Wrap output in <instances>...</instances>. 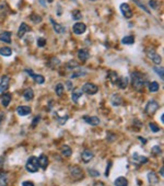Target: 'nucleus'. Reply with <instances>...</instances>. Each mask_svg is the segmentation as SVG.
<instances>
[{
	"label": "nucleus",
	"instance_id": "obj_27",
	"mask_svg": "<svg viewBox=\"0 0 164 186\" xmlns=\"http://www.w3.org/2000/svg\"><path fill=\"white\" fill-rule=\"evenodd\" d=\"M114 184H115V186H128V181H127L126 177L119 176L115 180Z\"/></svg>",
	"mask_w": 164,
	"mask_h": 186
},
{
	"label": "nucleus",
	"instance_id": "obj_14",
	"mask_svg": "<svg viewBox=\"0 0 164 186\" xmlns=\"http://www.w3.org/2000/svg\"><path fill=\"white\" fill-rule=\"evenodd\" d=\"M77 55H78V58H79L82 62L86 61L89 58H90V53H89V51L86 48H81V49H79Z\"/></svg>",
	"mask_w": 164,
	"mask_h": 186
},
{
	"label": "nucleus",
	"instance_id": "obj_4",
	"mask_svg": "<svg viewBox=\"0 0 164 186\" xmlns=\"http://www.w3.org/2000/svg\"><path fill=\"white\" fill-rule=\"evenodd\" d=\"M69 171H70V175L72 176L73 180L79 181V180H81V179H83V170H82L80 167H78V165L70 167Z\"/></svg>",
	"mask_w": 164,
	"mask_h": 186
},
{
	"label": "nucleus",
	"instance_id": "obj_28",
	"mask_svg": "<svg viewBox=\"0 0 164 186\" xmlns=\"http://www.w3.org/2000/svg\"><path fill=\"white\" fill-rule=\"evenodd\" d=\"M8 182H9L8 174L0 172V186H8Z\"/></svg>",
	"mask_w": 164,
	"mask_h": 186
},
{
	"label": "nucleus",
	"instance_id": "obj_49",
	"mask_svg": "<svg viewBox=\"0 0 164 186\" xmlns=\"http://www.w3.org/2000/svg\"><path fill=\"white\" fill-rule=\"evenodd\" d=\"M93 186H105L104 183H102V182H95L94 184H93Z\"/></svg>",
	"mask_w": 164,
	"mask_h": 186
},
{
	"label": "nucleus",
	"instance_id": "obj_21",
	"mask_svg": "<svg viewBox=\"0 0 164 186\" xmlns=\"http://www.w3.org/2000/svg\"><path fill=\"white\" fill-rule=\"evenodd\" d=\"M38 160V164L43 170H46V167H48V158L46 157V154H41Z\"/></svg>",
	"mask_w": 164,
	"mask_h": 186
},
{
	"label": "nucleus",
	"instance_id": "obj_36",
	"mask_svg": "<svg viewBox=\"0 0 164 186\" xmlns=\"http://www.w3.org/2000/svg\"><path fill=\"white\" fill-rule=\"evenodd\" d=\"M31 20L33 21L34 23H41L42 22V16H38V14H36V13H33V14H31Z\"/></svg>",
	"mask_w": 164,
	"mask_h": 186
},
{
	"label": "nucleus",
	"instance_id": "obj_3",
	"mask_svg": "<svg viewBox=\"0 0 164 186\" xmlns=\"http://www.w3.org/2000/svg\"><path fill=\"white\" fill-rule=\"evenodd\" d=\"M145 54H147V56L149 57V59L153 61L155 65H160L162 62V57L154 51V49L147 48V49H145Z\"/></svg>",
	"mask_w": 164,
	"mask_h": 186
},
{
	"label": "nucleus",
	"instance_id": "obj_52",
	"mask_svg": "<svg viewBox=\"0 0 164 186\" xmlns=\"http://www.w3.org/2000/svg\"><path fill=\"white\" fill-rule=\"evenodd\" d=\"M2 121H3V114H0V124L2 123Z\"/></svg>",
	"mask_w": 164,
	"mask_h": 186
},
{
	"label": "nucleus",
	"instance_id": "obj_13",
	"mask_svg": "<svg viewBox=\"0 0 164 186\" xmlns=\"http://www.w3.org/2000/svg\"><path fill=\"white\" fill-rule=\"evenodd\" d=\"M93 157H94V154H93V152L90 150H83L81 153V160L83 163H89L90 161L93 159Z\"/></svg>",
	"mask_w": 164,
	"mask_h": 186
},
{
	"label": "nucleus",
	"instance_id": "obj_23",
	"mask_svg": "<svg viewBox=\"0 0 164 186\" xmlns=\"http://www.w3.org/2000/svg\"><path fill=\"white\" fill-rule=\"evenodd\" d=\"M106 77L108 78V80H110L112 83L116 84V82H117V80H118L119 76H118V74H117L116 71L110 70V71H107V76H106Z\"/></svg>",
	"mask_w": 164,
	"mask_h": 186
},
{
	"label": "nucleus",
	"instance_id": "obj_50",
	"mask_svg": "<svg viewBox=\"0 0 164 186\" xmlns=\"http://www.w3.org/2000/svg\"><path fill=\"white\" fill-rule=\"evenodd\" d=\"M139 140L141 141V142H143V144H147V140H145V139H143L142 137H139Z\"/></svg>",
	"mask_w": 164,
	"mask_h": 186
},
{
	"label": "nucleus",
	"instance_id": "obj_48",
	"mask_svg": "<svg viewBox=\"0 0 164 186\" xmlns=\"http://www.w3.org/2000/svg\"><path fill=\"white\" fill-rule=\"evenodd\" d=\"M22 186H35V185L32 182H30V181H25V182L22 183Z\"/></svg>",
	"mask_w": 164,
	"mask_h": 186
},
{
	"label": "nucleus",
	"instance_id": "obj_17",
	"mask_svg": "<svg viewBox=\"0 0 164 186\" xmlns=\"http://www.w3.org/2000/svg\"><path fill=\"white\" fill-rule=\"evenodd\" d=\"M32 112V109L30 106H25V105H22V106H19L18 109H16V113L19 114L20 116H26V115H30Z\"/></svg>",
	"mask_w": 164,
	"mask_h": 186
},
{
	"label": "nucleus",
	"instance_id": "obj_9",
	"mask_svg": "<svg viewBox=\"0 0 164 186\" xmlns=\"http://www.w3.org/2000/svg\"><path fill=\"white\" fill-rule=\"evenodd\" d=\"M73 30V33L76 34V35H81L83 33L86 31V25H85L84 23L82 22H77L72 28Z\"/></svg>",
	"mask_w": 164,
	"mask_h": 186
},
{
	"label": "nucleus",
	"instance_id": "obj_54",
	"mask_svg": "<svg viewBox=\"0 0 164 186\" xmlns=\"http://www.w3.org/2000/svg\"><path fill=\"white\" fill-rule=\"evenodd\" d=\"M160 173H161V176H163V167H161V172Z\"/></svg>",
	"mask_w": 164,
	"mask_h": 186
},
{
	"label": "nucleus",
	"instance_id": "obj_37",
	"mask_svg": "<svg viewBox=\"0 0 164 186\" xmlns=\"http://www.w3.org/2000/svg\"><path fill=\"white\" fill-rule=\"evenodd\" d=\"M149 127L151 129V132H159L161 130V128H160L157 124H154V123H149Z\"/></svg>",
	"mask_w": 164,
	"mask_h": 186
},
{
	"label": "nucleus",
	"instance_id": "obj_6",
	"mask_svg": "<svg viewBox=\"0 0 164 186\" xmlns=\"http://www.w3.org/2000/svg\"><path fill=\"white\" fill-rule=\"evenodd\" d=\"M159 107H160V104L154 100H151V101H149L147 106H145V113L148 115H153L159 109Z\"/></svg>",
	"mask_w": 164,
	"mask_h": 186
},
{
	"label": "nucleus",
	"instance_id": "obj_31",
	"mask_svg": "<svg viewBox=\"0 0 164 186\" xmlns=\"http://www.w3.org/2000/svg\"><path fill=\"white\" fill-rule=\"evenodd\" d=\"M61 153L63 155H66V157H70L71 153H72V150H71V148L69 146H67V144H63V147H61Z\"/></svg>",
	"mask_w": 164,
	"mask_h": 186
},
{
	"label": "nucleus",
	"instance_id": "obj_46",
	"mask_svg": "<svg viewBox=\"0 0 164 186\" xmlns=\"http://www.w3.org/2000/svg\"><path fill=\"white\" fill-rule=\"evenodd\" d=\"M110 167H112V162H110V161H108V165L106 167V170H105V176H108V175H110Z\"/></svg>",
	"mask_w": 164,
	"mask_h": 186
},
{
	"label": "nucleus",
	"instance_id": "obj_7",
	"mask_svg": "<svg viewBox=\"0 0 164 186\" xmlns=\"http://www.w3.org/2000/svg\"><path fill=\"white\" fill-rule=\"evenodd\" d=\"M120 11L123 13V16L126 18V19H130L133 16V10L130 8V6L128 3H122L120 4Z\"/></svg>",
	"mask_w": 164,
	"mask_h": 186
},
{
	"label": "nucleus",
	"instance_id": "obj_16",
	"mask_svg": "<svg viewBox=\"0 0 164 186\" xmlns=\"http://www.w3.org/2000/svg\"><path fill=\"white\" fill-rule=\"evenodd\" d=\"M133 160L135 163L137 164H145V163H148V161L149 159L147 157H143V155H140V154L138 153H135L133 154Z\"/></svg>",
	"mask_w": 164,
	"mask_h": 186
},
{
	"label": "nucleus",
	"instance_id": "obj_32",
	"mask_svg": "<svg viewBox=\"0 0 164 186\" xmlns=\"http://www.w3.org/2000/svg\"><path fill=\"white\" fill-rule=\"evenodd\" d=\"M55 91H56V94L58 96H63V92H65V86L63 83H58L55 88Z\"/></svg>",
	"mask_w": 164,
	"mask_h": 186
},
{
	"label": "nucleus",
	"instance_id": "obj_25",
	"mask_svg": "<svg viewBox=\"0 0 164 186\" xmlns=\"http://www.w3.org/2000/svg\"><path fill=\"white\" fill-rule=\"evenodd\" d=\"M23 97L26 101H32V100L34 99V91L32 90L31 88L25 89V90L23 91Z\"/></svg>",
	"mask_w": 164,
	"mask_h": 186
},
{
	"label": "nucleus",
	"instance_id": "obj_12",
	"mask_svg": "<svg viewBox=\"0 0 164 186\" xmlns=\"http://www.w3.org/2000/svg\"><path fill=\"white\" fill-rule=\"evenodd\" d=\"M31 31V28L26 24V23H21V25H20V28H19V30H18V37L19 39H22L23 36L25 35L26 33L28 32H30Z\"/></svg>",
	"mask_w": 164,
	"mask_h": 186
},
{
	"label": "nucleus",
	"instance_id": "obj_1",
	"mask_svg": "<svg viewBox=\"0 0 164 186\" xmlns=\"http://www.w3.org/2000/svg\"><path fill=\"white\" fill-rule=\"evenodd\" d=\"M145 74H141L140 71H133L131 72V86L135 90L142 91L145 86Z\"/></svg>",
	"mask_w": 164,
	"mask_h": 186
},
{
	"label": "nucleus",
	"instance_id": "obj_45",
	"mask_svg": "<svg viewBox=\"0 0 164 186\" xmlns=\"http://www.w3.org/2000/svg\"><path fill=\"white\" fill-rule=\"evenodd\" d=\"M68 118H69V116L68 115H66L65 117H58V122H59L60 125H63V124H66L67 119Z\"/></svg>",
	"mask_w": 164,
	"mask_h": 186
},
{
	"label": "nucleus",
	"instance_id": "obj_20",
	"mask_svg": "<svg viewBox=\"0 0 164 186\" xmlns=\"http://www.w3.org/2000/svg\"><path fill=\"white\" fill-rule=\"evenodd\" d=\"M110 102H112V104H113L114 106H119L123 104V97L120 95H118L117 93H115V94H113L112 95V97H110Z\"/></svg>",
	"mask_w": 164,
	"mask_h": 186
},
{
	"label": "nucleus",
	"instance_id": "obj_19",
	"mask_svg": "<svg viewBox=\"0 0 164 186\" xmlns=\"http://www.w3.org/2000/svg\"><path fill=\"white\" fill-rule=\"evenodd\" d=\"M51 24H53V28H54L56 33H58V34H63V33L66 32V29H65L61 24H59V23H57L56 21H54L53 18H51Z\"/></svg>",
	"mask_w": 164,
	"mask_h": 186
},
{
	"label": "nucleus",
	"instance_id": "obj_30",
	"mask_svg": "<svg viewBox=\"0 0 164 186\" xmlns=\"http://www.w3.org/2000/svg\"><path fill=\"white\" fill-rule=\"evenodd\" d=\"M122 43L125 44V45H133V43H135V37H133V35L125 36V37H123V39H122Z\"/></svg>",
	"mask_w": 164,
	"mask_h": 186
},
{
	"label": "nucleus",
	"instance_id": "obj_18",
	"mask_svg": "<svg viewBox=\"0 0 164 186\" xmlns=\"http://www.w3.org/2000/svg\"><path fill=\"white\" fill-rule=\"evenodd\" d=\"M11 32L9 31H3V32L0 33V42L7 43V44H10L11 43Z\"/></svg>",
	"mask_w": 164,
	"mask_h": 186
},
{
	"label": "nucleus",
	"instance_id": "obj_39",
	"mask_svg": "<svg viewBox=\"0 0 164 186\" xmlns=\"http://www.w3.org/2000/svg\"><path fill=\"white\" fill-rule=\"evenodd\" d=\"M149 7H151L152 9H158L159 2L157 0H149Z\"/></svg>",
	"mask_w": 164,
	"mask_h": 186
},
{
	"label": "nucleus",
	"instance_id": "obj_55",
	"mask_svg": "<svg viewBox=\"0 0 164 186\" xmlns=\"http://www.w3.org/2000/svg\"><path fill=\"white\" fill-rule=\"evenodd\" d=\"M90 1H96V0H90Z\"/></svg>",
	"mask_w": 164,
	"mask_h": 186
},
{
	"label": "nucleus",
	"instance_id": "obj_2",
	"mask_svg": "<svg viewBox=\"0 0 164 186\" xmlns=\"http://www.w3.org/2000/svg\"><path fill=\"white\" fill-rule=\"evenodd\" d=\"M25 169L30 173H36L40 169V164H38V160L36 157H30L26 161Z\"/></svg>",
	"mask_w": 164,
	"mask_h": 186
},
{
	"label": "nucleus",
	"instance_id": "obj_41",
	"mask_svg": "<svg viewBox=\"0 0 164 186\" xmlns=\"http://www.w3.org/2000/svg\"><path fill=\"white\" fill-rule=\"evenodd\" d=\"M133 1H135V2H136L137 4H138V7H139V8H141V9L143 10V11H145V12H147V13H150V11H149V9H148V8H145V4H143V3H142V2H140L139 0H133Z\"/></svg>",
	"mask_w": 164,
	"mask_h": 186
},
{
	"label": "nucleus",
	"instance_id": "obj_42",
	"mask_svg": "<svg viewBox=\"0 0 164 186\" xmlns=\"http://www.w3.org/2000/svg\"><path fill=\"white\" fill-rule=\"evenodd\" d=\"M154 71L157 74H159V77L161 78L162 80H163V68H159V67H154Z\"/></svg>",
	"mask_w": 164,
	"mask_h": 186
},
{
	"label": "nucleus",
	"instance_id": "obj_10",
	"mask_svg": "<svg viewBox=\"0 0 164 186\" xmlns=\"http://www.w3.org/2000/svg\"><path fill=\"white\" fill-rule=\"evenodd\" d=\"M9 87H10V77L4 74L2 77V79H1V81H0V92L1 93L6 92L9 89Z\"/></svg>",
	"mask_w": 164,
	"mask_h": 186
},
{
	"label": "nucleus",
	"instance_id": "obj_26",
	"mask_svg": "<svg viewBox=\"0 0 164 186\" xmlns=\"http://www.w3.org/2000/svg\"><path fill=\"white\" fill-rule=\"evenodd\" d=\"M116 84L118 86L119 89L124 90V89H126L127 88V84H128V79L125 78V77H119L118 78V80H117Z\"/></svg>",
	"mask_w": 164,
	"mask_h": 186
},
{
	"label": "nucleus",
	"instance_id": "obj_35",
	"mask_svg": "<svg viewBox=\"0 0 164 186\" xmlns=\"http://www.w3.org/2000/svg\"><path fill=\"white\" fill-rule=\"evenodd\" d=\"M85 74H86V71L78 70V71H76V72H73V74L70 76V78H71V79H75V78H78V77H83Z\"/></svg>",
	"mask_w": 164,
	"mask_h": 186
},
{
	"label": "nucleus",
	"instance_id": "obj_29",
	"mask_svg": "<svg viewBox=\"0 0 164 186\" xmlns=\"http://www.w3.org/2000/svg\"><path fill=\"white\" fill-rule=\"evenodd\" d=\"M0 55L4 57H9L12 55V49L10 47H0Z\"/></svg>",
	"mask_w": 164,
	"mask_h": 186
},
{
	"label": "nucleus",
	"instance_id": "obj_40",
	"mask_svg": "<svg viewBox=\"0 0 164 186\" xmlns=\"http://www.w3.org/2000/svg\"><path fill=\"white\" fill-rule=\"evenodd\" d=\"M151 151L155 154V155H160V154L162 153V150H161V148H160V146H154V147L152 148Z\"/></svg>",
	"mask_w": 164,
	"mask_h": 186
},
{
	"label": "nucleus",
	"instance_id": "obj_5",
	"mask_svg": "<svg viewBox=\"0 0 164 186\" xmlns=\"http://www.w3.org/2000/svg\"><path fill=\"white\" fill-rule=\"evenodd\" d=\"M81 90L83 93H86L89 95H93V94H95L98 91V87L96 84L92 83V82H86V83L83 84Z\"/></svg>",
	"mask_w": 164,
	"mask_h": 186
},
{
	"label": "nucleus",
	"instance_id": "obj_38",
	"mask_svg": "<svg viewBox=\"0 0 164 186\" xmlns=\"http://www.w3.org/2000/svg\"><path fill=\"white\" fill-rule=\"evenodd\" d=\"M78 67H79V64L76 62L75 60H71L67 64V68H68V69H76V68H78Z\"/></svg>",
	"mask_w": 164,
	"mask_h": 186
},
{
	"label": "nucleus",
	"instance_id": "obj_33",
	"mask_svg": "<svg viewBox=\"0 0 164 186\" xmlns=\"http://www.w3.org/2000/svg\"><path fill=\"white\" fill-rule=\"evenodd\" d=\"M159 89H160V86H159V83L157 82V81L151 82L150 86H149V90L151 91V92H158Z\"/></svg>",
	"mask_w": 164,
	"mask_h": 186
},
{
	"label": "nucleus",
	"instance_id": "obj_44",
	"mask_svg": "<svg viewBox=\"0 0 164 186\" xmlns=\"http://www.w3.org/2000/svg\"><path fill=\"white\" fill-rule=\"evenodd\" d=\"M89 174H90L91 176H94V177L100 176V173H98L96 170H94V169H90V170H89Z\"/></svg>",
	"mask_w": 164,
	"mask_h": 186
},
{
	"label": "nucleus",
	"instance_id": "obj_24",
	"mask_svg": "<svg viewBox=\"0 0 164 186\" xmlns=\"http://www.w3.org/2000/svg\"><path fill=\"white\" fill-rule=\"evenodd\" d=\"M148 181H149V183L151 184V185H155V184H158L159 183V176L157 175V174L154 173V172H149L148 173Z\"/></svg>",
	"mask_w": 164,
	"mask_h": 186
},
{
	"label": "nucleus",
	"instance_id": "obj_43",
	"mask_svg": "<svg viewBox=\"0 0 164 186\" xmlns=\"http://www.w3.org/2000/svg\"><path fill=\"white\" fill-rule=\"evenodd\" d=\"M45 45H46V39H43V37H40L37 39V46L38 47H44Z\"/></svg>",
	"mask_w": 164,
	"mask_h": 186
},
{
	"label": "nucleus",
	"instance_id": "obj_34",
	"mask_svg": "<svg viewBox=\"0 0 164 186\" xmlns=\"http://www.w3.org/2000/svg\"><path fill=\"white\" fill-rule=\"evenodd\" d=\"M71 16H72L73 20H76V21H78V20H80L82 18V14H81V11L78 9L73 10L72 12H71Z\"/></svg>",
	"mask_w": 164,
	"mask_h": 186
},
{
	"label": "nucleus",
	"instance_id": "obj_51",
	"mask_svg": "<svg viewBox=\"0 0 164 186\" xmlns=\"http://www.w3.org/2000/svg\"><path fill=\"white\" fill-rule=\"evenodd\" d=\"M67 84H68V89H69V90H71V82H70V81H68V82H67Z\"/></svg>",
	"mask_w": 164,
	"mask_h": 186
},
{
	"label": "nucleus",
	"instance_id": "obj_8",
	"mask_svg": "<svg viewBox=\"0 0 164 186\" xmlns=\"http://www.w3.org/2000/svg\"><path fill=\"white\" fill-rule=\"evenodd\" d=\"M25 72H26V74H30V77H31L32 79H34V81L37 84H43L45 82V78L43 77L42 74H34L32 69H25Z\"/></svg>",
	"mask_w": 164,
	"mask_h": 186
},
{
	"label": "nucleus",
	"instance_id": "obj_53",
	"mask_svg": "<svg viewBox=\"0 0 164 186\" xmlns=\"http://www.w3.org/2000/svg\"><path fill=\"white\" fill-rule=\"evenodd\" d=\"M3 165V163H2V159H0V169H1V167Z\"/></svg>",
	"mask_w": 164,
	"mask_h": 186
},
{
	"label": "nucleus",
	"instance_id": "obj_22",
	"mask_svg": "<svg viewBox=\"0 0 164 186\" xmlns=\"http://www.w3.org/2000/svg\"><path fill=\"white\" fill-rule=\"evenodd\" d=\"M82 94H83V92H82V90L80 88L75 89V90L72 91V93H71V100H72V102L78 103V100L81 97Z\"/></svg>",
	"mask_w": 164,
	"mask_h": 186
},
{
	"label": "nucleus",
	"instance_id": "obj_11",
	"mask_svg": "<svg viewBox=\"0 0 164 186\" xmlns=\"http://www.w3.org/2000/svg\"><path fill=\"white\" fill-rule=\"evenodd\" d=\"M11 99H12V95L11 93H2L0 95V102H1V105L4 106V107H8L11 102Z\"/></svg>",
	"mask_w": 164,
	"mask_h": 186
},
{
	"label": "nucleus",
	"instance_id": "obj_15",
	"mask_svg": "<svg viewBox=\"0 0 164 186\" xmlns=\"http://www.w3.org/2000/svg\"><path fill=\"white\" fill-rule=\"evenodd\" d=\"M83 121H84L86 124H89V125L91 126H98V124H100V119H98V117H96V116H83Z\"/></svg>",
	"mask_w": 164,
	"mask_h": 186
},
{
	"label": "nucleus",
	"instance_id": "obj_47",
	"mask_svg": "<svg viewBox=\"0 0 164 186\" xmlns=\"http://www.w3.org/2000/svg\"><path fill=\"white\" fill-rule=\"evenodd\" d=\"M40 118H41V116H36V117H35L34 121H33V123H32V126H33V127H35V125H36V124H38V122H40Z\"/></svg>",
	"mask_w": 164,
	"mask_h": 186
}]
</instances>
